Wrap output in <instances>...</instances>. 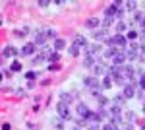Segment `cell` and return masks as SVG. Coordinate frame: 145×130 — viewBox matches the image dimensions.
I'll return each instance as SVG.
<instances>
[{
	"label": "cell",
	"instance_id": "23",
	"mask_svg": "<svg viewBox=\"0 0 145 130\" xmlns=\"http://www.w3.org/2000/svg\"><path fill=\"white\" fill-rule=\"evenodd\" d=\"M72 97H74L72 93H62V95H60V99H62V103H66V105H70V101H72Z\"/></svg>",
	"mask_w": 145,
	"mask_h": 130
},
{
	"label": "cell",
	"instance_id": "26",
	"mask_svg": "<svg viewBox=\"0 0 145 130\" xmlns=\"http://www.w3.org/2000/svg\"><path fill=\"white\" fill-rule=\"evenodd\" d=\"M70 54H72V56H78L79 54V47L78 45H72V47H70Z\"/></svg>",
	"mask_w": 145,
	"mask_h": 130
},
{
	"label": "cell",
	"instance_id": "22",
	"mask_svg": "<svg viewBox=\"0 0 145 130\" xmlns=\"http://www.w3.org/2000/svg\"><path fill=\"white\" fill-rule=\"evenodd\" d=\"M83 66H87V68H93V66H95V60H93V56H85V60H83Z\"/></svg>",
	"mask_w": 145,
	"mask_h": 130
},
{
	"label": "cell",
	"instance_id": "41",
	"mask_svg": "<svg viewBox=\"0 0 145 130\" xmlns=\"http://www.w3.org/2000/svg\"><path fill=\"white\" fill-rule=\"evenodd\" d=\"M139 39H143V41H145V29H143L141 33H139Z\"/></svg>",
	"mask_w": 145,
	"mask_h": 130
},
{
	"label": "cell",
	"instance_id": "27",
	"mask_svg": "<svg viewBox=\"0 0 145 130\" xmlns=\"http://www.w3.org/2000/svg\"><path fill=\"white\" fill-rule=\"evenodd\" d=\"M126 39H130V41H134V39H137V33H135L134 29H130V31H128V37H126Z\"/></svg>",
	"mask_w": 145,
	"mask_h": 130
},
{
	"label": "cell",
	"instance_id": "25",
	"mask_svg": "<svg viewBox=\"0 0 145 130\" xmlns=\"http://www.w3.org/2000/svg\"><path fill=\"white\" fill-rule=\"evenodd\" d=\"M45 35H46V39H58V37H56V31H54V29H46Z\"/></svg>",
	"mask_w": 145,
	"mask_h": 130
},
{
	"label": "cell",
	"instance_id": "6",
	"mask_svg": "<svg viewBox=\"0 0 145 130\" xmlns=\"http://www.w3.org/2000/svg\"><path fill=\"white\" fill-rule=\"evenodd\" d=\"M120 120H122V117H120V109L112 107V111H110V122H112V124H118Z\"/></svg>",
	"mask_w": 145,
	"mask_h": 130
},
{
	"label": "cell",
	"instance_id": "3",
	"mask_svg": "<svg viewBox=\"0 0 145 130\" xmlns=\"http://www.w3.org/2000/svg\"><path fill=\"white\" fill-rule=\"evenodd\" d=\"M135 95V84L130 80L126 86H124V97H134Z\"/></svg>",
	"mask_w": 145,
	"mask_h": 130
},
{
	"label": "cell",
	"instance_id": "31",
	"mask_svg": "<svg viewBox=\"0 0 145 130\" xmlns=\"http://www.w3.org/2000/svg\"><path fill=\"white\" fill-rule=\"evenodd\" d=\"M110 23H112V18H105V22H103V29H106Z\"/></svg>",
	"mask_w": 145,
	"mask_h": 130
},
{
	"label": "cell",
	"instance_id": "44",
	"mask_svg": "<svg viewBox=\"0 0 145 130\" xmlns=\"http://www.w3.org/2000/svg\"><path fill=\"white\" fill-rule=\"evenodd\" d=\"M143 130H145V122H143Z\"/></svg>",
	"mask_w": 145,
	"mask_h": 130
},
{
	"label": "cell",
	"instance_id": "10",
	"mask_svg": "<svg viewBox=\"0 0 145 130\" xmlns=\"http://www.w3.org/2000/svg\"><path fill=\"white\" fill-rule=\"evenodd\" d=\"M137 51H139V47H137V45H130V49H128V53H126V58L134 60L135 56H137Z\"/></svg>",
	"mask_w": 145,
	"mask_h": 130
},
{
	"label": "cell",
	"instance_id": "28",
	"mask_svg": "<svg viewBox=\"0 0 145 130\" xmlns=\"http://www.w3.org/2000/svg\"><path fill=\"white\" fill-rule=\"evenodd\" d=\"M97 103H99L101 107H103V105H106V97H105V95H97Z\"/></svg>",
	"mask_w": 145,
	"mask_h": 130
},
{
	"label": "cell",
	"instance_id": "32",
	"mask_svg": "<svg viewBox=\"0 0 145 130\" xmlns=\"http://www.w3.org/2000/svg\"><path fill=\"white\" fill-rule=\"evenodd\" d=\"M37 4H39L41 8H46V6H50V2H48V0H39Z\"/></svg>",
	"mask_w": 145,
	"mask_h": 130
},
{
	"label": "cell",
	"instance_id": "8",
	"mask_svg": "<svg viewBox=\"0 0 145 130\" xmlns=\"http://www.w3.org/2000/svg\"><path fill=\"white\" fill-rule=\"evenodd\" d=\"M112 60H114V66H122L126 62V53H116L112 56Z\"/></svg>",
	"mask_w": 145,
	"mask_h": 130
},
{
	"label": "cell",
	"instance_id": "42",
	"mask_svg": "<svg viewBox=\"0 0 145 130\" xmlns=\"http://www.w3.org/2000/svg\"><path fill=\"white\" fill-rule=\"evenodd\" d=\"M139 25H141V27H143V29H145V16H143V20L139 22Z\"/></svg>",
	"mask_w": 145,
	"mask_h": 130
},
{
	"label": "cell",
	"instance_id": "16",
	"mask_svg": "<svg viewBox=\"0 0 145 130\" xmlns=\"http://www.w3.org/2000/svg\"><path fill=\"white\" fill-rule=\"evenodd\" d=\"M99 23H101V22H99V20H97V18H89V20L85 22V25H87L89 29H95V27H97Z\"/></svg>",
	"mask_w": 145,
	"mask_h": 130
},
{
	"label": "cell",
	"instance_id": "20",
	"mask_svg": "<svg viewBox=\"0 0 145 130\" xmlns=\"http://www.w3.org/2000/svg\"><path fill=\"white\" fill-rule=\"evenodd\" d=\"M112 86V78L110 76H105L103 78V84H101V87H105V89H106V87H110Z\"/></svg>",
	"mask_w": 145,
	"mask_h": 130
},
{
	"label": "cell",
	"instance_id": "45",
	"mask_svg": "<svg viewBox=\"0 0 145 130\" xmlns=\"http://www.w3.org/2000/svg\"><path fill=\"white\" fill-rule=\"evenodd\" d=\"M74 130H81V128H74Z\"/></svg>",
	"mask_w": 145,
	"mask_h": 130
},
{
	"label": "cell",
	"instance_id": "24",
	"mask_svg": "<svg viewBox=\"0 0 145 130\" xmlns=\"http://www.w3.org/2000/svg\"><path fill=\"white\" fill-rule=\"evenodd\" d=\"M58 58H60V54H58V53H48V54H46V60H50V62H56Z\"/></svg>",
	"mask_w": 145,
	"mask_h": 130
},
{
	"label": "cell",
	"instance_id": "38",
	"mask_svg": "<svg viewBox=\"0 0 145 130\" xmlns=\"http://www.w3.org/2000/svg\"><path fill=\"white\" fill-rule=\"evenodd\" d=\"M134 117H135V115H134V113H132V111H130V113H128V115H126V119L130 120V122H132V120H134Z\"/></svg>",
	"mask_w": 145,
	"mask_h": 130
},
{
	"label": "cell",
	"instance_id": "43",
	"mask_svg": "<svg viewBox=\"0 0 145 130\" xmlns=\"http://www.w3.org/2000/svg\"><path fill=\"white\" fill-rule=\"evenodd\" d=\"M143 113H145V103H143Z\"/></svg>",
	"mask_w": 145,
	"mask_h": 130
},
{
	"label": "cell",
	"instance_id": "15",
	"mask_svg": "<svg viewBox=\"0 0 145 130\" xmlns=\"http://www.w3.org/2000/svg\"><path fill=\"white\" fill-rule=\"evenodd\" d=\"M95 39H97V43L105 41V39H108V37H106V29H101V31H97V33H95Z\"/></svg>",
	"mask_w": 145,
	"mask_h": 130
},
{
	"label": "cell",
	"instance_id": "29",
	"mask_svg": "<svg viewBox=\"0 0 145 130\" xmlns=\"http://www.w3.org/2000/svg\"><path fill=\"white\" fill-rule=\"evenodd\" d=\"M135 6H137V4H135L134 0H132V2H126V8H128L130 12H134V10H135Z\"/></svg>",
	"mask_w": 145,
	"mask_h": 130
},
{
	"label": "cell",
	"instance_id": "35",
	"mask_svg": "<svg viewBox=\"0 0 145 130\" xmlns=\"http://www.w3.org/2000/svg\"><path fill=\"white\" fill-rule=\"evenodd\" d=\"M139 53H141V60H145V45L139 47Z\"/></svg>",
	"mask_w": 145,
	"mask_h": 130
},
{
	"label": "cell",
	"instance_id": "13",
	"mask_svg": "<svg viewBox=\"0 0 145 130\" xmlns=\"http://www.w3.org/2000/svg\"><path fill=\"white\" fill-rule=\"evenodd\" d=\"M105 70H106V68H105V64H103V62H97V64L93 66L95 76H103V74H105Z\"/></svg>",
	"mask_w": 145,
	"mask_h": 130
},
{
	"label": "cell",
	"instance_id": "14",
	"mask_svg": "<svg viewBox=\"0 0 145 130\" xmlns=\"http://www.w3.org/2000/svg\"><path fill=\"white\" fill-rule=\"evenodd\" d=\"M99 49H101L99 43L97 45H89V47H87V56H95V54L99 53Z\"/></svg>",
	"mask_w": 145,
	"mask_h": 130
},
{
	"label": "cell",
	"instance_id": "9",
	"mask_svg": "<svg viewBox=\"0 0 145 130\" xmlns=\"http://www.w3.org/2000/svg\"><path fill=\"white\" fill-rule=\"evenodd\" d=\"M89 113H91V111L87 109V105H83V103H79V105H78V115H79V117H83V120L89 117Z\"/></svg>",
	"mask_w": 145,
	"mask_h": 130
},
{
	"label": "cell",
	"instance_id": "37",
	"mask_svg": "<svg viewBox=\"0 0 145 130\" xmlns=\"http://www.w3.org/2000/svg\"><path fill=\"white\" fill-rule=\"evenodd\" d=\"M35 76H37V72H27V80H35Z\"/></svg>",
	"mask_w": 145,
	"mask_h": 130
},
{
	"label": "cell",
	"instance_id": "4",
	"mask_svg": "<svg viewBox=\"0 0 145 130\" xmlns=\"http://www.w3.org/2000/svg\"><path fill=\"white\" fill-rule=\"evenodd\" d=\"M118 10H120V2H112L110 6L106 8V18H114L118 14Z\"/></svg>",
	"mask_w": 145,
	"mask_h": 130
},
{
	"label": "cell",
	"instance_id": "11",
	"mask_svg": "<svg viewBox=\"0 0 145 130\" xmlns=\"http://www.w3.org/2000/svg\"><path fill=\"white\" fill-rule=\"evenodd\" d=\"M45 43H46V35H45V31L37 33V35H35V41H33V45H39V47H41V45H45Z\"/></svg>",
	"mask_w": 145,
	"mask_h": 130
},
{
	"label": "cell",
	"instance_id": "2",
	"mask_svg": "<svg viewBox=\"0 0 145 130\" xmlns=\"http://www.w3.org/2000/svg\"><path fill=\"white\" fill-rule=\"evenodd\" d=\"M83 84L87 87H91V89H97V87H101V82H99V78H95V76H89V78H85L83 80Z\"/></svg>",
	"mask_w": 145,
	"mask_h": 130
},
{
	"label": "cell",
	"instance_id": "46",
	"mask_svg": "<svg viewBox=\"0 0 145 130\" xmlns=\"http://www.w3.org/2000/svg\"><path fill=\"white\" fill-rule=\"evenodd\" d=\"M0 80H2V74H0Z\"/></svg>",
	"mask_w": 145,
	"mask_h": 130
},
{
	"label": "cell",
	"instance_id": "5",
	"mask_svg": "<svg viewBox=\"0 0 145 130\" xmlns=\"http://www.w3.org/2000/svg\"><path fill=\"white\" fill-rule=\"evenodd\" d=\"M2 56H4V58L18 56V49H16V47H12V45H8V47H4V51H2Z\"/></svg>",
	"mask_w": 145,
	"mask_h": 130
},
{
	"label": "cell",
	"instance_id": "40",
	"mask_svg": "<svg viewBox=\"0 0 145 130\" xmlns=\"http://www.w3.org/2000/svg\"><path fill=\"white\" fill-rule=\"evenodd\" d=\"M2 130H12V126L8 124V122H4V124H2Z\"/></svg>",
	"mask_w": 145,
	"mask_h": 130
},
{
	"label": "cell",
	"instance_id": "30",
	"mask_svg": "<svg viewBox=\"0 0 145 130\" xmlns=\"http://www.w3.org/2000/svg\"><path fill=\"white\" fill-rule=\"evenodd\" d=\"M103 130H118V128H116V124L108 122V124H105V126H103Z\"/></svg>",
	"mask_w": 145,
	"mask_h": 130
},
{
	"label": "cell",
	"instance_id": "12",
	"mask_svg": "<svg viewBox=\"0 0 145 130\" xmlns=\"http://www.w3.org/2000/svg\"><path fill=\"white\" fill-rule=\"evenodd\" d=\"M35 53V45L33 43H25L22 47V54H33Z\"/></svg>",
	"mask_w": 145,
	"mask_h": 130
},
{
	"label": "cell",
	"instance_id": "17",
	"mask_svg": "<svg viewBox=\"0 0 145 130\" xmlns=\"http://www.w3.org/2000/svg\"><path fill=\"white\" fill-rule=\"evenodd\" d=\"M74 45H78L79 49H81V47H85V45H87V41H85V37H81V35H78V37L74 39Z\"/></svg>",
	"mask_w": 145,
	"mask_h": 130
},
{
	"label": "cell",
	"instance_id": "34",
	"mask_svg": "<svg viewBox=\"0 0 145 130\" xmlns=\"http://www.w3.org/2000/svg\"><path fill=\"white\" fill-rule=\"evenodd\" d=\"M25 33H27V27H23V29H18V31H16V35H18V37H23Z\"/></svg>",
	"mask_w": 145,
	"mask_h": 130
},
{
	"label": "cell",
	"instance_id": "36",
	"mask_svg": "<svg viewBox=\"0 0 145 130\" xmlns=\"http://www.w3.org/2000/svg\"><path fill=\"white\" fill-rule=\"evenodd\" d=\"M139 86H141V89H145V74L139 78Z\"/></svg>",
	"mask_w": 145,
	"mask_h": 130
},
{
	"label": "cell",
	"instance_id": "19",
	"mask_svg": "<svg viewBox=\"0 0 145 130\" xmlns=\"http://www.w3.org/2000/svg\"><path fill=\"white\" fill-rule=\"evenodd\" d=\"M66 47V41L64 39H54V49L56 51H60V49H64Z\"/></svg>",
	"mask_w": 145,
	"mask_h": 130
},
{
	"label": "cell",
	"instance_id": "7",
	"mask_svg": "<svg viewBox=\"0 0 145 130\" xmlns=\"http://www.w3.org/2000/svg\"><path fill=\"white\" fill-rule=\"evenodd\" d=\"M112 39H114V47H120V49H122V47L128 45V41H126V37H124V35H118V33H116Z\"/></svg>",
	"mask_w": 145,
	"mask_h": 130
},
{
	"label": "cell",
	"instance_id": "33",
	"mask_svg": "<svg viewBox=\"0 0 145 130\" xmlns=\"http://www.w3.org/2000/svg\"><path fill=\"white\" fill-rule=\"evenodd\" d=\"M116 29H118V35H120V33H122V31H126V25H124V23L120 22V23H118V25H116Z\"/></svg>",
	"mask_w": 145,
	"mask_h": 130
},
{
	"label": "cell",
	"instance_id": "1",
	"mask_svg": "<svg viewBox=\"0 0 145 130\" xmlns=\"http://www.w3.org/2000/svg\"><path fill=\"white\" fill-rule=\"evenodd\" d=\"M56 111H58L60 119H64V120H68V119H70V109H68V105H66V103H62V101H60V103L56 105Z\"/></svg>",
	"mask_w": 145,
	"mask_h": 130
},
{
	"label": "cell",
	"instance_id": "39",
	"mask_svg": "<svg viewBox=\"0 0 145 130\" xmlns=\"http://www.w3.org/2000/svg\"><path fill=\"white\" fill-rule=\"evenodd\" d=\"M48 70H52V72H56V70H60V66H58V64H50V68H48Z\"/></svg>",
	"mask_w": 145,
	"mask_h": 130
},
{
	"label": "cell",
	"instance_id": "21",
	"mask_svg": "<svg viewBox=\"0 0 145 130\" xmlns=\"http://www.w3.org/2000/svg\"><path fill=\"white\" fill-rule=\"evenodd\" d=\"M10 70L12 72H20V70H22V62H20V60H14L12 66H10Z\"/></svg>",
	"mask_w": 145,
	"mask_h": 130
},
{
	"label": "cell",
	"instance_id": "18",
	"mask_svg": "<svg viewBox=\"0 0 145 130\" xmlns=\"http://www.w3.org/2000/svg\"><path fill=\"white\" fill-rule=\"evenodd\" d=\"M124 99H126V97H124V93H122V95H116V97L112 99V101H114V107H118V109H120V107L124 105Z\"/></svg>",
	"mask_w": 145,
	"mask_h": 130
}]
</instances>
